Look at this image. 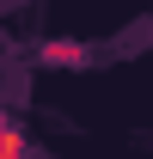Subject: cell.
Wrapping results in <instances>:
<instances>
[{
	"instance_id": "6da1fadb",
	"label": "cell",
	"mask_w": 153,
	"mask_h": 159,
	"mask_svg": "<svg viewBox=\"0 0 153 159\" xmlns=\"http://www.w3.org/2000/svg\"><path fill=\"white\" fill-rule=\"evenodd\" d=\"M0 159H12V135H6V129H0Z\"/></svg>"
}]
</instances>
